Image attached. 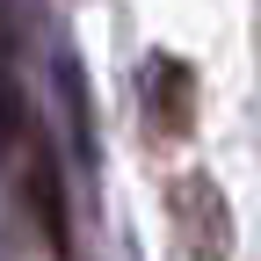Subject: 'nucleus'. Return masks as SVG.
Listing matches in <instances>:
<instances>
[{"mask_svg": "<svg viewBox=\"0 0 261 261\" xmlns=\"http://www.w3.org/2000/svg\"><path fill=\"white\" fill-rule=\"evenodd\" d=\"M189 123H196V73L160 51L145 65V130L152 138H189Z\"/></svg>", "mask_w": 261, "mask_h": 261, "instance_id": "f03ea898", "label": "nucleus"}, {"mask_svg": "<svg viewBox=\"0 0 261 261\" xmlns=\"http://www.w3.org/2000/svg\"><path fill=\"white\" fill-rule=\"evenodd\" d=\"M167 211H174V247L181 261H232V211H225V189L189 167L174 189H167Z\"/></svg>", "mask_w": 261, "mask_h": 261, "instance_id": "f257e3e1", "label": "nucleus"}]
</instances>
